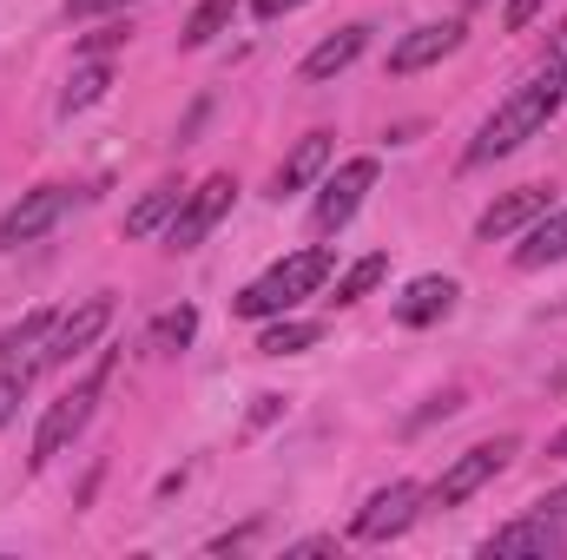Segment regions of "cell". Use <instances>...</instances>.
Segmentation results:
<instances>
[{
	"label": "cell",
	"instance_id": "6da1fadb",
	"mask_svg": "<svg viewBox=\"0 0 567 560\" xmlns=\"http://www.w3.org/2000/svg\"><path fill=\"white\" fill-rule=\"evenodd\" d=\"M561 106H567V40L535 66V73H528V80H522V86H515V93H508V100H502V106H495V113H488V120H482V133L468 139V165H495V158H508L515 145L535 139Z\"/></svg>",
	"mask_w": 567,
	"mask_h": 560
},
{
	"label": "cell",
	"instance_id": "7a4b0ae2",
	"mask_svg": "<svg viewBox=\"0 0 567 560\" xmlns=\"http://www.w3.org/2000/svg\"><path fill=\"white\" fill-rule=\"evenodd\" d=\"M330 271H337L330 245H303V251L278 258V265H271V271H265L258 283H245L231 310H238V317H251V323H265V317H284V310H297L303 297H317Z\"/></svg>",
	"mask_w": 567,
	"mask_h": 560
},
{
	"label": "cell",
	"instance_id": "3957f363",
	"mask_svg": "<svg viewBox=\"0 0 567 560\" xmlns=\"http://www.w3.org/2000/svg\"><path fill=\"white\" fill-rule=\"evenodd\" d=\"M106 370H113V356H100V370L80 383V390H66L60 403H47V416L33 428V468H47L53 455H66V442L93 422V403H100V383H106Z\"/></svg>",
	"mask_w": 567,
	"mask_h": 560
},
{
	"label": "cell",
	"instance_id": "277c9868",
	"mask_svg": "<svg viewBox=\"0 0 567 560\" xmlns=\"http://www.w3.org/2000/svg\"><path fill=\"white\" fill-rule=\"evenodd\" d=\"M508 462H515V435H495V442H475L468 455H455V462L442 468V481L429 488V501H435V508H462V501H468L475 488H488V481H495V475H502Z\"/></svg>",
	"mask_w": 567,
	"mask_h": 560
},
{
	"label": "cell",
	"instance_id": "5b68a950",
	"mask_svg": "<svg viewBox=\"0 0 567 560\" xmlns=\"http://www.w3.org/2000/svg\"><path fill=\"white\" fill-rule=\"evenodd\" d=\"M231 198H238V185H231V172H212L198 191H185V205H178V218L165 225V251H198L205 238H212V225L231 211Z\"/></svg>",
	"mask_w": 567,
	"mask_h": 560
},
{
	"label": "cell",
	"instance_id": "8992f818",
	"mask_svg": "<svg viewBox=\"0 0 567 560\" xmlns=\"http://www.w3.org/2000/svg\"><path fill=\"white\" fill-rule=\"evenodd\" d=\"M377 185V158H343L330 178H323V191H317V211H310V225L330 238V231H343L350 218H357V205H363V191Z\"/></svg>",
	"mask_w": 567,
	"mask_h": 560
},
{
	"label": "cell",
	"instance_id": "52a82bcc",
	"mask_svg": "<svg viewBox=\"0 0 567 560\" xmlns=\"http://www.w3.org/2000/svg\"><path fill=\"white\" fill-rule=\"evenodd\" d=\"M66 211H73V191H66V185H33L20 205H7V218H0V251H20V245L47 238Z\"/></svg>",
	"mask_w": 567,
	"mask_h": 560
},
{
	"label": "cell",
	"instance_id": "ba28073f",
	"mask_svg": "<svg viewBox=\"0 0 567 560\" xmlns=\"http://www.w3.org/2000/svg\"><path fill=\"white\" fill-rule=\"evenodd\" d=\"M113 330V297H86L73 317H60L53 330H47V350H40V363L47 370H60V363H73V356H86L100 336Z\"/></svg>",
	"mask_w": 567,
	"mask_h": 560
},
{
	"label": "cell",
	"instance_id": "9c48e42d",
	"mask_svg": "<svg viewBox=\"0 0 567 560\" xmlns=\"http://www.w3.org/2000/svg\"><path fill=\"white\" fill-rule=\"evenodd\" d=\"M423 501L429 495L416 488V481H390V488H377V495L363 501V515H357L350 535H357V541H396V535L423 515Z\"/></svg>",
	"mask_w": 567,
	"mask_h": 560
},
{
	"label": "cell",
	"instance_id": "30bf717a",
	"mask_svg": "<svg viewBox=\"0 0 567 560\" xmlns=\"http://www.w3.org/2000/svg\"><path fill=\"white\" fill-rule=\"evenodd\" d=\"M363 46H370V27H363V20H357V27H337L330 40H317V46L303 53V66H297V73H303L310 86H323V80L350 73V66L363 60Z\"/></svg>",
	"mask_w": 567,
	"mask_h": 560
},
{
	"label": "cell",
	"instance_id": "8fae6325",
	"mask_svg": "<svg viewBox=\"0 0 567 560\" xmlns=\"http://www.w3.org/2000/svg\"><path fill=\"white\" fill-rule=\"evenodd\" d=\"M542 211H548V191H542V185H522V191H508V198H495V205L482 211L475 238H482V245H502V238L528 231V225H535Z\"/></svg>",
	"mask_w": 567,
	"mask_h": 560
},
{
	"label": "cell",
	"instance_id": "7c38bea8",
	"mask_svg": "<svg viewBox=\"0 0 567 560\" xmlns=\"http://www.w3.org/2000/svg\"><path fill=\"white\" fill-rule=\"evenodd\" d=\"M561 521H548V515H528V521H508V528H495L488 541H482V554L488 560H508V554H561Z\"/></svg>",
	"mask_w": 567,
	"mask_h": 560
},
{
	"label": "cell",
	"instance_id": "4fadbf2b",
	"mask_svg": "<svg viewBox=\"0 0 567 560\" xmlns=\"http://www.w3.org/2000/svg\"><path fill=\"white\" fill-rule=\"evenodd\" d=\"M455 46H462V20H429V27L410 33V40H396L390 73H423V66H435V60H449Z\"/></svg>",
	"mask_w": 567,
	"mask_h": 560
},
{
	"label": "cell",
	"instance_id": "5bb4252c",
	"mask_svg": "<svg viewBox=\"0 0 567 560\" xmlns=\"http://www.w3.org/2000/svg\"><path fill=\"white\" fill-rule=\"evenodd\" d=\"M455 297H462V290H455V278H435V271H429V278L403 283V297H396V323H403V330L442 323V317L455 310Z\"/></svg>",
	"mask_w": 567,
	"mask_h": 560
},
{
	"label": "cell",
	"instance_id": "9a60e30c",
	"mask_svg": "<svg viewBox=\"0 0 567 560\" xmlns=\"http://www.w3.org/2000/svg\"><path fill=\"white\" fill-rule=\"evenodd\" d=\"M515 265H522V271L567 265V205H561V211H542V218L528 225V238L515 245Z\"/></svg>",
	"mask_w": 567,
	"mask_h": 560
},
{
	"label": "cell",
	"instance_id": "2e32d148",
	"mask_svg": "<svg viewBox=\"0 0 567 560\" xmlns=\"http://www.w3.org/2000/svg\"><path fill=\"white\" fill-rule=\"evenodd\" d=\"M178 205H185V185H172V178H165V185H152L140 205L126 211V238H158V231L178 218Z\"/></svg>",
	"mask_w": 567,
	"mask_h": 560
},
{
	"label": "cell",
	"instance_id": "e0dca14e",
	"mask_svg": "<svg viewBox=\"0 0 567 560\" xmlns=\"http://www.w3.org/2000/svg\"><path fill=\"white\" fill-rule=\"evenodd\" d=\"M330 152H337V145H330V133H310V139H297V152L278 165V198L303 191V185H310V178L330 165Z\"/></svg>",
	"mask_w": 567,
	"mask_h": 560
},
{
	"label": "cell",
	"instance_id": "ac0fdd59",
	"mask_svg": "<svg viewBox=\"0 0 567 560\" xmlns=\"http://www.w3.org/2000/svg\"><path fill=\"white\" fill-rule=\"evenodd\" d=\"M106 86H113V66H106V60H80L73 80H66V93H60V113H66V120L86 113L93 100H106Z\"/></svg>",
	"mask_w": 567,
	"mask_h": 560
},
{
	"label": "cell",
	"instance_id": "d6986e66",
	"mask_svg": "<svg viewBox=\"0 0 567 560\" xmlns=\"http://www.w3.org/2000/svg\"><path fill=\"white\" fill-rule=\"evenodd\" d=\"M231 13H238V0H198L192 20H185V46H212L231 27Z\"/></svg>",
	"mask_w": 567,
	"mask_h": 560
},
{
	"label": "cell",
	"instance_id": "ffe728a7",
	"mask_svg": "<svg viewBox=\"0 0 567 560\" xmlns=\"http://www.w3.org/2000/svg\"><path fill=\"white\" fill-rule=\"evenodd\" d=\"M383 278H390V258H383V251L357 258V265H350V271L337 278V303H363V297H370V290H377Z\"/></svg>",
	"mask_w": 567,
	"mask_h": 560
},
{
	"label": "cell",
	"instance_id": "44dd1931",
	"mask_svg": "<svg viewBox=\"0 0 567 560\" xmlns=\"http://www.w3.org/2000/svg\"><path fill=\"white\" fill-rule=\"evenodd\" d=\"M192 336H198V310H192V303H178V310H165V317L152 323V350H165V356H178Z\"/></svg>",
	"mask_w": 567,
	"mask_h": 560
},
{
	"label": "cell",
	"instance_id": "7402d4cb",
	"mask_svg": "<svg viewBox=\"0 0 567 560\" xmlns=\"http://www.w3.org/2000/svg\"><path fill=\"white\" fill-rule=\"evenodd\" d=\"M317 336H323L317 323H297V317H290V323H271V330L258 336V350H265V356H297V350H310Z\"/></svg>",
	"mask_w": 567,
	"mask_h": 560
},
{
	"label": "cell",
	"instance_id": "603a6c76",
	"mask_svg": "<svg viewBox=\"0 0 567 560\" xmlns=\"http://www.w3.org/2000/svg\"><path fill=\"white\" fill-rule=\"evenodd\" d=\"M53 323H60L53 310H33L27 323H13V330H0V363H7V356H20V350H33V343H47V330H53Z\"/></svg>",
	"mask_w": 567,
	"mask_h": 560
},
{
	"label": "cell",
	"instance_id": "cb8c5ba5",
	"mask_svg": "<svg viewBox=\"0 0 567 560\" xmlns=\"http://www.w3.org/2000/svg\"><path fill=\"white\" fill-rule=\"evenodd\" d=\"M126 40H133V27H126V20H113V27H100L80 53H86V60H100V53H113V46H126Z\"/></svg>",
	"mask_w": 567,
	"mask_h": 560
},
{
	"label": "cell",
	"instance_id": "d4e9b609",
	"mask_svg": "<svg viewBox=\"0 0 567 560\" xmlns=\"http://www.w3.org/2000/svg\"><path fill=\"white\" fill-rule=\"evenodd\" d=\"M20 396H27V370H0V422L20 409Z\"/></svg>",
	"mask_w": 567,
	"mask_h": 560
},
{
	"label": "cell",
	"instance_id": "484cf974",
	"mask_svg": "<svg viewBox=\"0 0 567 560\" xmlns=\"http://www.w3.org/2000/svg\"><path fill=\"white\" fill-rule=\"evenodd\" d=\"M542 7H548V0H508V7H502V20H508V33H522V27H528V20H535Z\"/></svg>",
	"mask_w": 567,
	"mask_h": 560
},
{
	"label": "cell",
	"instance_id": "4316f807",
	"mask_svg": "<svg viewBox=\"0 0 567 560\" xmlns=\"http://www.w3.org/2000/svg\"><path fill=\"white\" fill-rule=\"evenodd\" d=\"M535 515H548V521H567V488L542 495V501H535Z\"/></svg>",
	"mask_w": 567,
	"mask_h": 560
},
{
	"label": "cell",
	"instance_id": "83f0119b",
	"mask_svg": "<svg viewBox=\"0 0 567 560\" xmlns=\"http://www.w3.org/2000/svg\"><path fill=\"white\" fill-rule=\"evenodd\" d=\"M106 7H126V0H66L73 20H93V13H106Z\"/></svg>",
	"mask_w": 567,
	"mask_h": 560
},
{
	"label": "cell",
	"instance_id": "f1b7e54d",
	"mask_svg": "<svg viewBox=\"0 0 567 560\" xmlns=\"http://www.w3.org/2000/svg\"><path fill=\"white\" fill-rule=\"evenodd\" d=\"M251 7H258V20H284V13H297L303 0H251Z\"/></svg>",
	"mask_w": 567,
	"mask_h": 560
},
{
	"label": "cell",
	"instance_id": "f546056e",
	"mask_svg": "<svg viewBox=\"0 0 567 560\" xmlns=\"http://www.w3.org/2000/svg\"><path fill=\"white\" fill-rule=\"evenodd\" d=\"M330 548H337V541H330V535H310V541H297V548H290V554H330Z\"/></svg>",
	"mask_w": 567,
	"mask_h": 560
},
{
	"label": "cell",
	"instance_id": "4dcf8cb0",
	"mask_svg": "<svg viewBox=\"0 0 567 560\" xmlns=\"http://www.w3.org/2000/svg\"><path fill=\"white\" fill-rule=\"evenodd\" d=\"M548 462H567V428L561 435H548Z\"/></svg>",
	"mask_w": 567,
	"mask_h": 560
}]
</instances>
